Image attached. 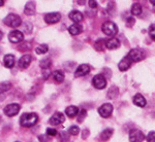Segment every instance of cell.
Masks as SVG:
<instances>
[{"label":"cell","mask_w":155,"mask_h":142,"mask_svg":"<svg viewBox=\"0 0 155 142\" xmlns=\"http://www.w3.org/2000/svg\"><path fill=\"white\" fill-rule=\"evenodd\" d=\"M134 105H137L139 107H145L147 104V101H146V99L144 98L143 95L137 94L136 96L134 97Z\"/></svg>","instance_id":"obj_19"},{"label":"cell","mask_w":155,"mask_h":142,"mask_svg":"<svg viewBox=\"0 0 155 142\" xmlns=\"http://www.w3.org/2000/svg\"><path fill=\"white\" fill-rule=\"evenodd\" d=\"M47 135L48 136H56L57 131L54 128H48L47 129Z\"/></svg>","instance_id":"obj_35"},{"label":"cell","mask_w":155,"mask_h":142,"mask_svg":"<svg viewBox=\"0 0 155 142\" xmlns=\"http://www.w3.org/2000/svg\"><path fill=\"white\" fill-rule=\"evenodd\" d=\"M64 121H65V116H64L63 113L55 112L53 115L51 116L49 123H50V125H52V126H57V125L64 123Z\"/></svg>","instance_id":"obj_11"},{"label":"cell","mask_w":155,"mask_h":142,"mask_svg":"<svg viewBox=\"0 0 155 142\" xmlns=\"http://www.w3.org/2000/svg\"><path fill=\"white\" fill-rule=\"evenodd\" d=\"M130 66H131V61L127 58V57H124V58L122 59L118 64V68H119L120 71L128 70V69L130 68Z\"/></svg>","instance_id":"obj_17"},{"label":"cell","mask_w":155,"mask_h":142,"mask_svg":"<svg viewBox=\"0 0 155 142\" xmlns=\"http://www.w3.org/2000/svg\"><path fill=\"white\" fill-rule=\"evenodd\" d=\"M90 70H91V69H90L89 65H87V64H82V65H80L77 68L76 72H74V76L80 77V76L87 75V74L90 72Z\"/></svg>","instance_id":"obj_13"},{"label":"cell","mask_w":155,"mask_h":142,"mask_svg":"<svg viewBox=\"0 0 155 142\" xmlns=\"http://www.w3.org/2000/svg\"><path fill=\"white\" fill-rule=\"evenodd\" d=\"M69 140V136L66 132H60L59 134V141L60 142H67Z\"/></svg>","instance_id":"obj_30"},{"label":"cell","mask_w":155,"mask_h":142,"mask_svg":"<svg viewBox=\"0 0 155 142\" xmlns=\"http://www.w3.org/2000/svg\"><path fill=\"white\" fill-rule=\"evenodd\" d=\"M120 46V41L116 37H112L109 40L106 41V47L109 49H116Z\"/></svg>","instance_id":"obj_18"},{"label":"cell","mask_w":155,"mask_h":142,"mask_svg":"<svg viewBox=\"0 0 155 142\" xmlns=\"http://www.w3.org/2000/svg\"><path fill=\"white\" fill-rule=\"evenodd\" d=\"M52 76H53L54 80L58 84H61L64 81V73L61 70H55L53 73H52Z\"/></svg>","instance_id":"obj_21"},{"label":"cell","mask_w":155,"mask_h":142,"mask_svg":"<svg viewBox=\"0 0 155 142\" xmlns=\"http://www.w3.org/2000/svg\"><path fill=\"white\" fill-rule=\"evenodd\" d=\"M16 142H20V141H16Z\"/></svg>","instance_id":"obj_43"},{"label":"cell","mask_w":155,"mask_h":142,"mask_svg":"<svg viewBox=\"0 0 155 142\" xmlns=\"http://www.w3.org/2000/svg\"><path fill=\"white\" fill-rule=\"evenodd\" d=\"M131 14L134 16H140L142 14V6L139 3H134L131 6Z\"/></svg>","instance_id":"obj_25"},{"label":"cell","mask_w":155,"mask_h":142,"mask_svg":"<svg viewBox=\"0 0 155 142\" xmlns=\"http://www.w3.org/2000/svg\"><path fill=\"white\" fill-rule=\"evenodd\" d=\"M145 135L141 130L134 129L129 133V141L130 142H143L145 140Z\"/></svg>","instance_id":"obj_7"},{"label":"cell","mask_w":155,"mask_h":142,"mask_svg":"<svg viewBox=\"0 0 155 142\" xmlns=\"http://www.w3.org/2000/svg\"><path fill=\"white\" fill-rule=\"evenodd\" d=\"M149 35L155 41V25H151L149 28Z\"/></svg>","instance_id":"obj_33"},{"label":"cell","mask_w":155,"mask_h":142,"mask_svg":"<svg viewBox=\"0 0 155 142\" xmlns=\"http://www.w3.org/2000/svg\"><path fill=\"white\" fill-rule=\"evenodd\" d=\"M134 24V18H128L127 19V22H126V25L128 27H132Z\"/></svg>","instance_id":"obj_37"},{"label":"cell","mask_w":155,"mask_h":142,"mask_svg":"<svg viewBox=\"0 0 155 142\" xmlns=\"http://www.w3.org/2000/svg\"><path fill=\"white\" fill-rule=\"evenodd\" d=\"M101 30L107 36H115L117 33H118V27L116 26V24L113 23L111 21H107L102 24L101 26Z\"/></svg>","instance_id":"obj_3"},{"label":"cell","mask_w":155,"mask_h":142,"mask_svg":"<svg viewBox=\"0 0 155 142\" xmlns=\"http://www.w3.org/2000/svg\"><path fill=\"white\" fill-rule=\"evenodd\" d=\"M88 3H89V6L91 7V8H96L97 7V2L96 1H92V0H90Z\"/></svg>","instance_id":"obj_38"},{"label":"cell","mask_w":155,"mask_h":142,"mask_svg":"<svg viewBox=\"0 0 155 142\" xmlns=\"http://www.w3.org/2000/svg\"><path fill=\"white\" fill-rule=\"evenodd\" d=\"M49 51V46L47 44H41L35 49V52L37 55H44Z\"/></svg>","instance_id":"obj_28"},{"label":"cell","mask_w":155,"mask_h":142,"mask_svg":"<svg viewBox=\"0 0 155 142\" xmlns=\"http://www.w3.org/2000/svg\"><path fill=\"white\" fill-rule=\"evenodd\" d=\"M68 133L71 134V135H78L80 133V128L78 126H71L68 129Z\"/></svg>","instance_id":"obj_31"},{"label":"cell","mask_w":155,"mask_h":142,"mask_svg":"<svg viewBox=\"0 0 155 142\" xmlns=\"http://www.w3.org/2000/svg\"><path fill=\"white\" fill-rule=\"evenodd\" d=\"M92 84L97 90H102L107 87V79L102 74H97L92 79Z\"/></svg>","instance_id":"obj_6"},{"label":"cell","mask_w":155,"mask_h":142,"mask_svg":"<svg viewBox=\"0 0 155 142\" xmlns=\"http://www.w3.org/2000/svg\"><path fill=\"white\" fill-rule=\"evenodd\" d=\"M15 63H16V58H15L14 55H5L3 58V64L6 68H12L15 66Z\"/></svg>","instance_id":"obj_16"},{"label":"cell","mask_w":155,"mask_h":142,"mask_svg":"<svg viewBox=\"0 0 155 142\" xmlns=\"http://www.w3.org/2000/svg\"><path fill=\"white\" fill-rule=\"evenodd\" d=\"M150 2H151V3L153 4V5H155V0H151V1H150Z\"/></svg>","instance_id":"obj_41"},{"label":"cell","mask_w":155,"mask_h":142,"mask_svg":"<svg viewBox=\"0 0 155 142\" xmlns=\"http://www.w3.org/2000/svg\"><path fill=\"white\" fill-rule=\"evenodd\" d=\"M8 39L12 43H19V42L23 41L24 34L21 31H19V30H14V31H12L8 34Z\"/></svg>","instance_id":"obj_9"},{"label":"cell","mask_w":155,"mask_h":142,"mask_svg":"<svg viewBox=\"0 0 155 142\" xmlns=\"http://www.w3.org/2000/svg\"><path fill=\"white\" fill-rule=\"evenodd\" d=\"M61 20V14L59 12H49L45 14V21L48 24H56Z\"/></svg>","instance_id":"obj_10"},{"label":"cell","mask_w":155,"mask_h":142,"mask_svg":"<svg viewBox=\"0 0 155 142\" xmlns=\"http://www.w3.org/2000/svg\"><path fill=\"white\" fill-rule=\"evenodd\" d=\"M79 112H80V115H79V119H78V121H79L80 123H82V121H83V118L87 115V112H86V110H84V109L81 111H79Z\"/></svg>","instance_id":"obj_36"},{"label":"cell","mask_w":155,"mask_h":142,"mask_svg":"<svg viewBox=\"0 0 155 142\" xmlns=\"http://www.w3.org/2000/svg\"><path fill=\"white\" fill-rule=\"evenodd\" d=\"M38 140L41 142H51V138L48 135H39Z\"/></svg>","instance_id":"obj_34"},{"label":"cell","mask_w":155,"mask_h":142,"mask_svg":"<svg viewBox=\"0 0 155 142\" xmlns=\"http://www.w3.org/2000/svg\"><path fill=\"white\" fill-rule=\"evenodd\" d=\"M3 23L8 27H12V28H18L20 25L22 24V19L21 17L18 16L16 14H9L4 18Z\"/></svg>","instance_id":"obj_2"},{"label":"cell","mask_w":155,"mask_h":142,"mask_svg":"<svg viewBox=\"0 0 155 142\" xmlns=\"http://www.w3.org/2000/svg\"><path fill=\"white\" fill-rule=\"evenodd\" d=\"M65 113L68 118H74L79 114V108L77 106H68L65 109Z\"/></svg>","instance_id":"obj_22"},{"label":"cell","mask_w":155,"mask_h":142,"mask_svg":"<svg viewBox=\"0 0 155 142\" xmlns=\"http://www.w3.org/2000/svg\"><path fill=\"white\" fill-rule=\"evenodd\" d=\"M126 57L131 62H139L145 58V53L141 49H132L129 51V53Z\"/></svg>","instance_id":"obj_4"},{"label":"cell","mask_w":155,"mask_h":142,"mask_svg":"<svg viewBox=\"0 0 155 142\" xmlns=\"http://www.w3.org/2000/svg\"><path fill=\"white\" fill-rule=\"evenodd\" d=\"M69 19L71 20L72 22H74V24H79L81 21H83L84 16L81 11H72L69 12Z\"/></svg>","instance_id":"obj_14"},{"label":"cell","mask_w":155,"mask_h":142,"mask_svg":"<svg viewBox=\"0 0 155 142\" xmlns=\"http://www.w3.org/2000/svg\"><path fill=\"white\" fill-rule=\"evenodd\" d=\"M113 105L111 103H104L98 108V113L101 118H109L113 112Z\"/></svg>","instance_id":"obj_8"},{"label":"cell","mask_w":155,"mask_h":142,"mask_svg":"<svg viewBox=\"0 0 155 142\" xmlns=\"http://www.w3.org/2000/svg\"><path fill=\"white\" fill-rule=\"evenodd\" d=\"M119 94V90L117 87H112L111 89L109 90V92H107V98L110 99H115L117 96H118Z\"/></svg>","instance_id":"obj_24"},{"label":"cell","mask_w":155,"mask_h":142,"mask_svg":"<svg viewBox=\"0 0 155 142\" xmlns=\"http://www.w3.org/2000/svg\"><path fill=\"white\" fill-rule=\"evenodd\" d=\"M51 64H52L51 59H50V58H46V59L41 60V64H39V65H41L42 70H46V69H50V66H51Z\"/></svg>","instance_id":"obj_27"},{"label":"cell","mask_w":155,"mask_h":142,"mask_svg":"<svg viewBox=\"0 0 155 142\" xmlns=\"http://www.w3.org/2000/svg\"><path fill=\"white\" fill-rule=\"evenodd\" d=\"M35 3L32 1H29L25 4V8H24V12L26 16H34L35 14Z\"/></svg>","instance_id":"obj_15"},{"label":"cell","mask_w":155,"mask_h":142,"mask_svg":"<svg viewBox=\"0 0 155 142\" xmlns=\"http://www.w3.org/2000/svg\"><path fill=\"white\" fill-rule=\"evenodd\" d=\"M113 133H114L113 129H110V128L104 129V130L101 133V140H102V141L109 140V139L111 138V136L113 135Z\"/></svg>","instance_id":"obj_23"},{"label":"cell","mask_w":155,"mask_h":142,"mask_svg":"<svg viewBox=\"0 0 155 142\" xmlns=\"http://www.w3.org/2000/svg\"><path fill=\"white\" fill-rule=\"evenodd\" d=\"M20 109H21V106L17 103H12V104H8L4 107L3 111H4V114L8 118H12V116L17 115L19 113Z\"/></svg>","instance_id":"obj_5"},{"label":"cell","mask_w":155,"mask_h":142,"mask_svg":"<svg viewBox=\"0 0 155 142\" xmlns=\"http://www.w3.org/2000/svg\"><path fill=\"white\" fill-rule=\"evenodd\" d=\"M94 47H95L96 51L98 52H101L104 49V47H106V41L102 40V39H99V40H97L95 42V44H94Z\"/></svg>","instance_id":"obj_29"},{"label":"cell","mask_w":155,"mask_h":142,"mask_svg":"<svg viewBox=\"0 0 155 142\" xmlns=\"http://www.w3.org/2000/svg\"><path fill=\"white\" fill-rule=\"evenodd\" d=\"M38 121V116L36 113L29 112V113H23L20 118V125L25 128H31L35 126Z\"/></svg>","instance_id":"obj_1"},{"label":"cell","mask_w":155,"mask_h":142,"mask_svg":"<svg viewBox=\"0 0 155 142\" xmlns=\"http://www.w3.org/2000/svg\"><path fill=\"white\" fill-rule=\"evenodd\" d=\"M4 5V1L3 0H0V6H3Z\"/></svg>","instance_id":"obj_39"},{"label":"cell","mask_w":155,"mask_h":142,"mask_svg":"<svg viewBox=\"0 0 155 142\" xmlns=\"http://www.w3.org/2000/svg\"><path fill=\"white\" fill-rule=\"evenodd\" d=\"M2 37H3V33H2V31H0V40L2 39Z\"/></svg>","instance_id":"obj_40"},{"label":"cell","mask_w":155,"mask_h":142,"mask_svg":"<svg viewBox=\"0 0 155 142\" xmlns=\"http://www.w3.org/2000/svg\"><path fill=\"white\" fill-rule=\"evenodd\" d=\"M82 31H83V26L80 24H74L68 28V32L71 35H79L80 33H82Z\"/></svg>","instance_id":"obj_20"},{"label":"cell","mask_w":155,"mask_h":142,"mask_svg":"<svg viewBox=\"0 0 155 142\" xmlns=\"http://www.w3.org/2000/svg\"><path fill=\"white\" fill-rule=\"evenodd\" d=\"M31 61H32V58L30 55H24L23 57H21V58L19 59L18 65L21 69H26L29 67Z\"/></svg>","instance_id":"obj_12"},{"label":"cell","mask_w":155,"mask_h":142,"mask_svg":"<svg viewBox=\"0 0 155 142\" xmlns=\"http://www.w3.org/2000/svg\"><path fill=\"white\" fill-rule=\"evenodd\" d=\"M146 139H147V142H155V132L154 131L150 132L148 135H147Z\"/></svg>","instance_id":"obj_32"},{"label":"cell","mask_w":155,"mask_h":142,"mask_svg":"<svg viewBox=\"0 0 155 142\" xmlns=\"http://www.w3.org/2000/svg\"><path fill=\"white\" fill-rule=\"evenodd\" d=\"M0 121H1V118H0Z\"/></svg>","instance_id":"obj_42"},{"label":"cell","mask_w":155,"mask_h":142,"mask_svg":"<svg viewBox=\"0 0 155 142\" xmlns=\"http://www.w3.org/2000/svg\"><path fill=\"white\" fill-rule=\"evenodd\" d=\"M11 88H12L11 83H8V81H2V83H0V94L7 92L8 90H11Z\"/></svg>","instance_id":"obj_26"}]
</instances>
